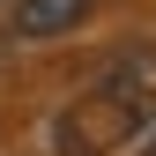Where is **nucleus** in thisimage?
<instances>
[{"label":"nucleus","instance_id":"nucleus-1","mask_svg":"<svg viewBox=\"0 0 156 156\" xmlns=\"http://www.w3.org/2000/svg\"><path fill=\"white\" fill-rule=\"evenodd\" d=\"M126 134H149V82L141 74H112L104 89L67 104L52 141H60V156H112Z\"/></svg>","mask_w":156,"mask_h":156},{"label":"nucleus","instance_id":"nucleus-2","mask_svg":"<svg viewBox=\"0 0 156 156\" xmlns=\"http://www.w3.org/2000/svg\"><path fill=\"white\" fill-rule=\"evenodd\" d=\"M89 15V0H15V37H60V30H74Z\"/></svg>","mask_w":156,"mask_h":156},{"label":"nucleus","instance_id":"nucleus-3","mask_svg":"<svg viewBox=\"0 0 156 156\" xmlns=\"http://www.w3.org/2000/svg\"><path fill=\"white\" fill-rule=\"evenodd\" d=\"M141 156H156V126H149V141H141Z\"/></svg>","mask_w":156,"mask_h":156}]
</instances>
